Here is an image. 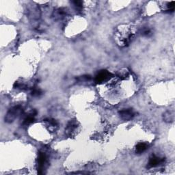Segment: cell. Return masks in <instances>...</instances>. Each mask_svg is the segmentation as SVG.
I'll return each mask as SVG.
<instances>
[{
    "instance_id": "cell-12",
    "label": "cell",
    "mask_w": 175,
    "mask_h": 175,
    "mask_svg": "<svg viewBox=\"0 0 175 175\" xmlns=\"http://www.w3.org/2000/svg\"><path fill=\"white\" fill-rule=\"evenodd\" d=\"M72 3H73L75 9L77 11H81L83 8V3L81 1H73Z\"/></svg>"
},
{
    "instance_id": "cell-9",
    "label": "cell",
    "mask_w": 175,
    "mask_h": 175,
    "mask_svg": "<svg viewBox=\"0 0 175 175\" xmlns=\"http://www.w3.org/2000/svg\"><path fill=\"white\" fill-rule=\"evenodd\" d=\"M36 114V111L33 110L32 112H31L28 116H27L24 119V121L23 122V126H28L30 124H32L34 121H35V116Z\"/></svg>"
},
{
    "instance_id": "cell-13",
    "label": "cell",
    "mask_w": 175,
    "mask_h": 175,
    "mask_svg": "<svg viewBox=\"0 0 175 175\" xmlns=\"http://www.w3.org/2000/svg\"><path fill=\"white\" fill-rule=\"evenodd\" d=\"M129 75V71L127 68H124L121 71H119L118 77L121 79H125L127 77H128Z\"/></svg>"
},
{
    "instance_id": "cell-15",
    "label": "cell",
    "mask_w": 175,
    "mask_h": 175,
    "mask_svg": "<svg viewBox=\"0 0 175 175\" xmlns=\"http://www.w3.org/2000/svg\"><path fill=\"white\" fill-rule=\"evenodd\" d=\"M32 94L34 97H39V96L42 94V91L39 88H34L32 90Z\"/></svg>"
},
{
    "instance_id": "cell-2",
    "label": "cell",
    "mask_w": 175,
    "mask_h": 175,
    "mask_svg": "<svg viewBox=\"0 0 175 175\" xmlns=\"http://www.w3.org/2000/svg\"><path fill=\"white\" fill-rule=\"evenodd\" d=\"M47 155L44 152H39L37 159V170L38 173L42 174L46 168L47 165Z\"/></svg>"
},
{
    "instance_id": "cell-6",
    "label": "cell",
    "mask_w": 175,
    "mask_h": 175,
    "mask_svg": "<svg viewBox=\"0 0 175 175\" xmlns=\"http://www.w3.org/2000/svg\"><path fill=\"white\" fill-rule=\"evenodd\" d=\"M40 16V9L38 6H34L33 8H31L29 11V17L30 19L35 21L39 20Z\"/></svg>"
},
{
    "instance_id": "cell-18",
    "label": "cell",
    "mask_w": 175,
    "mask_h": 175,
    "mask_svg": "<svg viewBox=\"0 0 175 175\" xmlns=\"http://www.w3.org/2000/svg\"><path fill=\"white\" fill-rule=\"evenodd\" d=\"M150 33V30L149 29H145V30H143V33L142 34H144V35L148 36Z\"/></svg>"
},
{
    "instance_id": "cell-17",
    "label": "cell",
    "mask_w": 175,
    "mask_h": 175,
    "mask_svg": "<svg viewBox=\"0 0 175 175\" xmlns=\"http://www.w3.org/2000/svg\"><path fill=\"white\" fill-rule=\"evenodd\" d=\"M164 120H165L166 121H168V122L172 121L173 118H171V115L170 114L169 112L166 113V114H165V115H164Z\"/></svg>"
},
{
    "instance_id": "cell-8",
    "label": "cell",
    "mask_w": 175,
    "mask_h": 175,
    "mask_svg": "<svg viewBox=\"0 0 175 175\" xmlns=\"http://www.w3.org/2000/svg\"><path fill=\"white\" fill-rule=\"evenodd\" d=\"M44 122L47 123L48 130L51 132H55L58 129V123L56 120L52 118H49L44 120Z\"/></svg>"
},
{
    "instance_id": "cell-14",
    "label": "cell",
    "mask_w": 175,
    "mask_h": 175,
    "mask_svg": "<svg viewBox=\"0 0 175 175\" xmlns=\"http://www.w3.org/2000/svg\"><path fill=\"white\" fill-rule=\"evenodd\" d=\"M14 88H19L21 90H26L27 88V85L25 84L19 83V82H15V84H14Z\"/></svg>"
},
{
    "instance_id": "cell-16",
    "label": "cell",
    "mask_w": 175,
    "mask_h": 175,
    "mask_svg": "<svg viewBox=\"0 0 175 175\" xmlns=\"http://www.w3.org/2000/svg\"><path fill=\"white\" fill-rule=\"evenodd\" d=\"M91 79L90 75H84V76H81L80 78H78L79 80L80 81H88Z\"/></svg>"
},
{
    "instance_id": "cell-10",
    "label": "cell",
    "mask_w": 175,
    "mask_h": 175,
    "mask_svg": "<svg viewBox=\"0 0 175 175\" xmlns=\"http://www.w3.org/2000/svg\"><path fill=\"white\" fill-rule=\"evenodd\" d=\"M67 15L66 9L64 8H58V10H55L53 12L54 18L56 19H62Z\"/></svg>"
},
{
    "instance_id": "cell-4",
    "label": "cell",
    "mask_w": 175,
    "mask_h": 175,
    "mask_svg": "<svg viewBox=\"0 0 175 175\" xmlns=\"http://www.w3.org/2000/svg\"><path fill=\"white\" fill-rule=\"evenodd\" d=\"M119 115L120 117L123 121H130L135 116V112H133L132 109H124L122 110L119 112Z\"/></svg>"
},
{
    "instance_id": "cell-7",
    "label": "cell",
    "mask_w": 175,
    "mask_h": 175,
    "mask_svg": "<svg viewBox=\"0 0 175 175\" xmlns=\"http://www.w3.org/2000/svg\"><path fill=\"white\" fill-rule=\"evenodd\" d=\"M77 125H78V123L76 121H75V120H72V121H70L67 124L66 129H65L66 134L67 136H71L72 133L75 131V129H77V127H78Z\"/></svg>"
},
{
    "instance_id": "cell-5",
    "label": "cell",
    "mask_w": 175,
    "mask_h": 175,
    "mask_svg": "<svg viewBox=\"0 0 175 175\" xmlns=\"http://www.w3.org/2000/svg\"><path fill=\"white\" fill-rule=\"evenodd\" d=\"M164 160H165L164 158H160V157H157L155 155H153L150 157L147 168H155L157 166H159L160 164H162L164 162Z\"/></svg>"
},
{
    "instance_id": "cell-1",
    "label": "cell",
    "mask_w": 175,
    "mask_h": 175,
    "mask_svg": "<svg viewBox=\"0 0 175 175\" xmlns=\"http://www.w3.org/2000/svg\"><path fill=\"white\" fill-rule=\"evenodd\" d=\"M23 112V108L20 105L14 106L10 108L5 116V122L7 123L12 122L19 116Z\"/></svg>"
},
{
    "instance_id": "cell-3",
    "label": "cell",
    "mask_w": 175,
    "mask_h": 175,
    "mask_svg": "<svg viewBox=\"0 0 175 175\" xmlns=\"http://www.w3.org/2000/svg\"><path fill=\"white\" fill-rule=\"evenodd\" d=\"M113 76L111 73L106 70L101 71L95 77V82L97 84H102L104 82L109 80Z\"/></svg>"
},
{
    "instance_id": "cell-11",
    "label": "cell",
    "mask_w": 175,
    "mask_h": 175,
    "mask_svg": "<svg viewBox=\"0 0 175 175\" xmlns=\"http://www.w3.org/2000/svg\"><path fill=\"white\" fill-rule=\"evenodd\" d=\"M148 147H149V145L147 143H145V142L139 143L138 145L136 146V153L141 154L145 152V150L148 149Z\"/></svg>"
}]
</instances>
